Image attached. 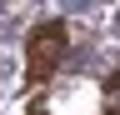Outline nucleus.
Instances as JSON below:
<instances>
[{
	"label": "nucleus",
	"mask_w": 120,
	"mask_h": 115,
	"mask_svg": "<svg viewBox=\"0 0 120 115\" xmlns=\"http://www.w3.org/2000/svg\"><path fill=\"white\" fill-rule=\"evenodd\" d=\"M65 45H70V30L65 20H40L25 40V85H45L65 60Z\"/></svg>",
	"instance_id": "f257e3e1"
},
{
	"label": "nucleus",
	"mask_w": 120,
	"mask_h": 115,
	"mask_svg": "<svg viewBox=\"0 0 120 115\" xmlns=\"http://www.w3.org/2000/svg\"><path fill=\"white\" fill-rule=\"evenodd\" d=\"M105 110H110V115H120V70L105 80Z\"/></svg>",
	"instance_id": "f03ea898"
}]
</instances>
